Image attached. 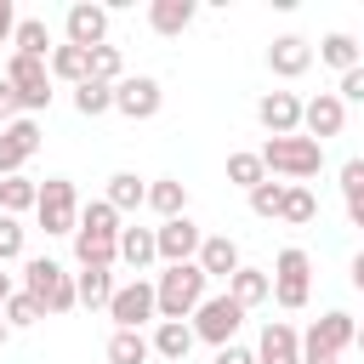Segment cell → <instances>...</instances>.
I'll use <instances>...</instances> for the list:
<instances>
[{
    "mask_svg": "<svg viewBox=\"0 0 364 364\" xmlns=\"http://www.w3.org/2000/svg\"><path fill=\"white\" fill-rule=\"evenodd\" d=\"M301 341H313V347H324V353H336V358H341V353L358 341V324H353V313H341V307H336V313H324Z\"/></svg>",
    "mask_w": 364,
    "mask_h": 364,
    "instance_id": "d6986e66",
    "label": "cell"
},
{
    "mask_svg": "<svg viewBox=\"0 0 364 364\" xmlns=\"http://www.w3.org/2000/svg\"><path fill=\"white\" fill-rule=\"evenodd\" d=\"M193 11H199L193 0H154V6H148V28L165 34V40H176V34L193 23Z\"/></svg>",
    "mask_w": 364,
    "mask_h": 364,
    "instance_id": "603a6c76",
    "label": "cell"
},
{
    "mask_svg": "<svg viewBox=\"0 0 364 364\" xmlns=\"http://www.w3.org/2000/svg\"><path fill=\"white\" fill-rule=\"evenodd\" d=\"M11 296H17V284H11V273H6V262H0V307H6Z\"/></svg>",
    "mask_w": 364,
    "mask_h": 364,
    "instance_id": "f6af8a7d",
    "label": "cell"
},
{
    "mask_svg": "<svg viewBox=\"0 0 364 364\" xmlns=\"http://www.w3.org/2000/svg\"><path fill=\"white\" fill-rule=\"evenodd\" d=\"M353 284H358V290H364V250H358V256H353Z\"/></svg>",
    "mask_w": 364,
    "mask_h": 364,
    "instance_id": "bcb514c9",
    "label": "cell"
},
{
    "mask_svg": "<svg viewBox=\"0 0 364 364\" xmlns=\"http://www.w3.org/2000/svg\"><path fill=\"white\" fill-rule=\"evenodd\" d=\"M154 358V341L142 330H114L108 336V364H148Z\"/></svg>",
    "mask_w": 364,
    "mask_h": 364,
    "instance_id": "4dcf8cb0",
    "label": "cell"
},
{
    "mask_svg": "<svg viewBox=\"0 0 364 364\" xmlns=\"http://www.w3.org/2000/svg\"><path fill=\"white\" fill-rule=\"evenodd\" d=\"M119 210L108 199L80 205V228H74V262L80 267H114L119 262Z\"/></svg>",
    "mask_w": 364,
    "mask_h": 364,
    "instance_id": "6da1fadb",
    "label": "cell"
},
{
    "mask_svg": "<svg viewBox=\"0 0 364 364\" xmlns=\"http://www.w3.org/2000/svg\"><path fill=\"white\" fill-rule=\"evenodd\" d=\"M74 290H80V307H108L119 284H114V267H80Z\"/></svg>",
    "mask_w": 364,
    "mask_h": 364,
    "instance_id": "484cf974",
    "label": "cell"
},
{
    "mask_svg": "<svg viewBox=\"0 0 364 364\" xmlns=\"http://www.w3.org/2000/svg\"><path fill=\"white\" fill-rule=\"evenodd\" d=\"M267 68H273L279 80H301V74L313 68V46H307L301 34H279V40L267 46Z\"/></svg>",
    "mask_w": 364,
    "mask_h": 364,
    "instance_id": "e0dca14e",
    "label": "cell"
},
{
    "mask_svg": "<svg viewBox=\"0 0 364 364\" xmlns=\"http://www.w3.org/2000/svg\"><path fill=\"white\" fill-rule=\"evenodd\" d=\"M148 205L159 210V222H176V216H188V182H176V176H159V182H148Z\"/></svg>",
    "mask_w": 364,
    "mask_h": 364,
    "instance_id": "d4e9b609",
    "label": "cell"
},
{
    "mask_svg": "<svg viewBox=\"0 0 364 364\" xmlns=\"http://www.w3.org/2000/svg\"><path fill=\"white\" fill-rule=\"evenodd\" d=\"M228 182L233 188H262L267 182V165H262V154H250V148H239V154H228Z\"/></svg>",
    "mask_w": 364,
    "mask_h": 364,
    "instance_id": "d6a6232c",
    "label": "cell"
},
{
    "mask_svg": "<svg viewBox=\"0 0 364 364\" xmlns=\"http://www.w3.org/2000/svg\"><path fill=\"white\" fill-rule=\"evenodd\" d=\"M40 154V125L23 114L11 125H0V176H23V165Z\"/></svg>",
    "mask_w": 364,
    "mask_h": 364,
    "instance_id": "7c38bea8",
    "label": "cell"
},
{
    "mask_svg": "<svg viewBox=\"0 0 364 364\" xmlns=\"http://www.w3.org/2000/svg\"><path fill=\"white\" fill-rule=\"evenodd\" d=\"M256 119H262L267 136H296V131H301V97H296V91H262Z\"/></svg>",
    "mask_w": 364,
    "mask_h": 364,
    "instance_id": "9a60e30c",
    "label": "cell"
},
{
    "mask_svg": "<svg viewBox=\"0 0 364 364\" xmlns=\"http://www.w3.org/2000/svg\"><path fill=\"white\" fill-rule=\"evenodd\" d=\"M23 256V222L0 210V262H17Z\"/></svg>",
    "mask_w": 364,
    "mask_h": 364,
    "instance_id": "f35d334b",
    "label": "cell"
},
{
    "mask_svg": "<svg viewBox=\"0 0 364 364\" xmlns=\"http://www.w3.org/2000/svg\"><path fill=\"white\" fill-rule=\"evenodd\" d=\"M108 108H114V85H102V80H85V85H74V114L97 119V114H108Z\"/></svg>",
    "mask_w": 364,
    "mask_h": 364,
    "instance_id": "e575fe53",
    "label": "cell"
},
{
    "mask_svg": "<svg viewBox=\"0 0 364 364\" xmlns=\"http://www.w3.org/2000/svg\"><path fill=\"white\" fill-rule=\"evenodd\" d=\"M40 205V182L34 176H0V210L6 216H23Z\"/></svg>",
    "mask_w": 364,
    "mask_h": 364,
    "instance_id": "f546056e",
    "label": "cell"
},
{
    "mask_svg": "<svg viewBox=\"0 0 364 364\" xmlns=\"http://www.w3.org/2000/svg\"><path fill=\"white\" fill-rule=\"evenodd\" d=\"M353 347H358V353H364V324H358V341H353Z\"/></svg>",
    "mask_w": 364,
    "mask_h": 364,
    "instance_id": "c3c4849f",
    "label": "cell"
},
{
    "mask_svg": "<svg viewBox=\"0 0 364 364\" xmlns=\"http://www.w3.org/2000/svg\"><path fill=\"white\" fill-rule=\"evenodd\" d=\"M228 296L250 313V307H262V301H273V273H262V267H239L233 279H228Z\"/></svg>",
    "mask_w": 364,
    "mask_h": 364,
    "instance_id": "7402d4cb",
    "label": "cell"
},
{
    "mask_svg": "<svg viewBox=\"0 0 364 364\" xmlns=\"http://www.w3.org/2000/svg\"><path fill=\"white\" fill-rule=\"evenodd\" d=\"M358 51H364V46H358V40L347 34V28H336V34H324V40H318V63H330L336 74H353V68L364 63Z\"/></svg>",
    "mask_w": 364,
    "mask_h": 364,
    "instance_id": "cb8c5ba5",
    "label": "cell"
},
{
    "mask_svg": "<svg viewBox=\"0 0 364 364\" xmlns=\"http://www.w3.org/2000/svg\"><path fill=\"white\" fill-rule=\"evenodd\" d=\"M154 239H159V262H165V267L199 262V245H205V233H199V222H193V216L159 222V228H154Z\"/></svg>",
    "mask_w": 364,
    "mask_h": 364,
    "instance_id": "8fae6325",
    "label": "cell"
},
{
    "mask_svg": "<svg viewBox=\"0 0 364 364\" xmlns=\"http://www.w3.org/2000/svg\"><path fill=\"white\" fill-rule=\"evenodd\" d=\"M199 267H205V279H233L245 262H239V245H233L228 233H205V245H199Z\"/></svg>",
    "mask_w": 364,
    "mask_h": 364,
    "instance_id": "ffe728a7",
    "label": "cell"
},
{
    "mask_svg": "<svg viewBox=\"0 0 364 364\" xmlns=\"http://www.w3.org/2000/svg\"><path fill=\"white\" fill-rule=\"evenodd\" d=\"M159 102H165V91H159L154 74H125V80L114 85V108H119L125 119H154Z\"/></svg>",
    "mask_w": 364,
    "mask_h": 364,
    "instance_id": "4fadbf2b",
    "label": "cell"
},
{
    "mask_svg": "<svg viewBox=\"0 0 364 364\" xmlns=\"http://www.w3.org/2000/svg\"><path fill=\"white\" fill-rule=\"evenodd\" d=\"M210 364H256V353L233 341V347H216V358H210Z\"/></svg>",
    "mask_w": 364,
    "mask_h": 364,
    "instance_id": "7bdbcfd3",
    "label": "cell"
},
{
    "mask_svg": "<svg viewBox=\"0 0 364 364\" xmlns=\"http://www.w3.org/2000/svg\"><path fill=\"white\" fill-rule=\"evenodd\" d=\"M6 341H11V324H6V318H0V347H6Z\"/></svg>",
    "mask_w": 364,
    "mask_h": 364,
    "instance_id": "7dc6e473",
    "label": "cell"
},
{
    "mask_svg": "<svg viewBox=\"0 0 364 364\" xmlns=\"http://www.w3.org/2000/svg\"><path fill=\"white\" fill-rule=\"evenodd\" d=\"M0 74H6L11 91L23 97V114H28V119H34L40 108H51V63H46V57H17V51H11Z\"/></svg>",
    "mask_w": 364,
    "mask_h": 364,
    "instance_id": "8992f818",
    "label": "cell"
},
{
    "mask_svg": "<svg viewBox=\"0 0 364 364\" xmlns=\"http://www.w3.org/2000/svg\"><path fill=\"white\" fill-rule=\"evenodd\" d=\"M307 296H313V262H307L301 245H284L279 262H273V301H279L284 313H301Z\"/></svg>",
    "mask_w": 364,
    "mask_h": 364,
    "instance_id": "5b68a950",
    "label": "cell"
},
{
    "mask_svg": "<svg viewBox=\"0 0 364 364\" xmlns=\"http://www.w3.org/2000/svg\"><path fill=\"white\" fill-rule=\"evenodd\" d=\"M341 199H347L353 228H364V154H353V159L341 165Z\"/></svg>",
    "mask_w": 364,
    "mask_h": 364,
    "instance_id": "1f68e13d",
    "label": "cell"
},
{
    "mask_svg": "<svg viewBox=\"0 0 364 364\" xmlns=\"http://www.w3.org/2000/svg\"><path fill=\"white\" fill-rule=\"evenodd\" d=\"M17 23H23V17H17V6H11V0H0V46H11Z\"/></svg>",
    "mask_w": 364,
    "mask_h": 364,
    "instance_id": "b9f144b4",
    "label": "cell"
},
{
    "mask_svg": "<svg viewBox=\"0 0 364 364\" xmlns=\"http://www.w3.org/2000/svg\"><path fill=\"white\" fill-rule=\"evenodd\" d=\"M262 165H267V176H290V182H307V176H318L324 171V142H313V136H267L262 148Z\"/></svg>",
    "mask_w": 364,
    "mask_h": 364,
    "instance_id": "7a4b0ae2",
    "label": "cell"
},
{
    "mask_svg": "<svg viewBox=\"0 0 364 364\" xmlns=\"http://www.w3.org/2000/svg\"><path fill=\"white\" fill-rule=\"evenodd\" d=\"M148 341H154V358H165V364H188V353H193L199 336H193L188 318H159Z\"/></svg>",
    "mask_w": 364,
    "mask_h": 364,
    "instance_id": "ac0fdd59",
    "label": "cell"
},
{
    "mask_svg": "<svg viewBox=\"0 0 364 364\" xmlns=\"http://www.w3.org/2000/svg\"><path fill=\"white\" fill-rule=\"evenodd\" d=\"M63 34H68V46H80V51H97V46H108V6L74 0V6L63 11Z\"/></svg>",
    "mask_w": 364,
    "mask_h": 364,
    "instance_id": "30bf717a",
    "label": "cell"
},
{
    "mask_svg": "<svg viewBox=\"0 0 364 364\" xmlns=\"http://www.w3.org/2000/svg\"><path fill=\"white\" fill-rule=\"evenodd\" d=\"M91 80H102V85H119V80H125L119 46H97V51H91Z\"/></svg>",
    "mask_w": 364,
    "mask_h": 364,
    "instance_id": "74e56055",
    "label": "cell"
},
{
    "mask_svg": "<svg viewBox=\"0 0 364 364\" xmlns=\"http://www.w3.org/2000/svg\"><path fill=\"white\" fill-rule=\"evenodd\" d=\"M336 97H341V102H364V63H358L353 74H341V85H336Z\"/></svg>",
    "mask_w": 364,
    "mask_h": 364,
    "instance_id": "60d3db41",
    "label": "cell"
},
{
    "mask_svg": "<svg viewBox=\"0 0 364 364\" xmlns=\"http://www.w3.org/2000/svg\"><path fill=\"white\" fill-rule=\"evenodd\" d=\"M154 296H159V318H193L199 301L210 296V279L199 262H182V267H165L154 279Z\"/></svg>",
    "mask_w": 364,
    "mask_h": 364,
    "instance_id": "3957f363",
    "label": "cell"
},
{
    "mask_svg": "<svg viewBox=\"0 0 364 364\" xmlns=\"http://www.w3.org/2000/svg\"><path fill=\"white\" fill-rule=\"evenodd\" d=\"M341 125H347V102L336 91H318V97L301 102V136L324 142V136H341Z\"/></svg>",
    "mask_w": 364,
    "mask_h": 364,
    "instance_id": "5bb4252c",
    "label": "cell"
},
{
    "mask_svg": "<svg viewBox=\"0 0 364 364\" xmlns=\"http://www.w3.org/2000/svg\"><path fill=\"white\" fill-rule=\"evenodd\" d=\"M284 188H290V182H273V176H267L262 188H250V210H256L262 222H273V216L284 210Z\"/></svg>",
    "mask_w": 364,
    "mask_h": 364,
    "instance_id": "8d00e7d4",
    "label": "cell"
},
{
    "mask_svg": "<svg viewBox=\"0 0 364 364\" xmlns=\"http://www.w3.org/2000/svg\"><path fill=\"white\" fill-rule=\"evenodd\" d=\"M188 324H193L199 341H210V347H233V336H239V324H245V307L222 290V296H205L199 313H193Z\"/></svg>",
    "mask_w": 364,
    "mask_h": 364,
    "instance_id": "ba28073f",
    "label": "cell"
},
{
    "mask_svg": "<svg viewBox=\"0 0 364 364\" xmlns=\"http://www.w3.org/2000/svg\"><path fill=\"white\" fill-rule=\"evenodd\" d=\"M301 364H336V353H324V347H313V341H301Z\"/></svg>",
    "mask_w": 364,
    "mask_h": 364,
    "instance_id": "ee69618b",
    "label": "cell"
},
{
    "mask_svg": "<svg viewBox=\"0 0 364 364\" xmlns=\"http://www.w3.org/2000/svg\"><path fill=\"white\" fill-rule=\"evenodd\" d=\"M51 80H68V85H85L91 80V51H80V46H57L51 51Z\"/></svg>",
    "mask_w": 364,
    "mask_h": 364,
    "instance_id": "f1b7e54d",
    "label": "cell"
},
{
    "mask_svg": "<svg viewBox=\"0 0 364 364\" xmlns=\"http://www.w3.org/2000/svg\"><path fill=\"white\" fill-rule=\"evenodd\" d=\"M0 318H6L11 330H28V324H40V318H46V307H40V301H34L28 290H17V296H11L6 307H0Z\"/></svg>",
    "mask_w": 364,
    "mask_h": 364,
    "instance_id": "d590c367",
    "label": "cell"
},
{
    "mask_svg": "<svg viewBox=\"0 0 364 364\" xmlns=\"http://www.w3.org/2000/svg\"><path fill=\"white\" fill-rule=\"evenodd\" d=\"M11 51H17V57H46V63H51V51H57V46H51L46 17H23V23H17V34H11Z\"/></svg>",
    "mask_w": 364,
    "mask_h": 364,
    "instance_id": "4316f807",
    "label": "cell"
},
{
    "mask_svg": "<svg viewBox=\"0 0 364 364\" xmlns=\"http://www.w3.org/2000/svg\"><path fill=\"white\" fill-rule=\"evenodd\" d=\"M108 318L114 330H142V324H159V296H154V279H131L114 290L108 301Z\"/></svg>",
    "mask_w": 364,
    "mask_h": 364,
    "instance_id": "9c48e42d",
    "label": "cell"
},
{
    "mask_svg": "<svg viewBox=\"0 0 364 364\" xmlns=\"http://www.w3.org/2000/svg\"><path fill=\"white\" fill-rule=\"evenodd\" d=\"M119 262L142 279V273L159 262V239H154V228H125V233H119Z\"/></svg>",
    "mask_w": 364,
    "mask_h": 364,
    "instance_id": "44dd1931",
    "label": "cell"
},
{
    "mask_svg": "<svg viewBox=\"0 0 364 364\" xmlns=\"http://www.w3.org/2000/svg\"><path fill=\"white\" fill-rule=\"evenodd\" d=\"M11 119H23V97H17L11 80L0 74V125H11Z\"/></svg>",
    "mask_w": 364,
    "mask_h": 364,
    "instance_id": "ab89813d",
    "label": "cell"
},
{
    "mask_svg": "<svg viewBox=\"0 0 364 364\" xmlns=\"http://www.w3.org/2000/svg\"><path fill=\"white\" fill-rule=\"evenodd\" d=\"M102 199H108V205H114V210L125 216V210L148 205V182H142L136 171H114V176H108V193H102Z\"/></svg>",
    "mask_w": 364,
    "mask_h": 364,
    "instance_id": "83f0119b",
    "label": "cell"
},
{
    "mask_svg": "<svg viewBox=\"0 0 364 364\" xmlns=\"http://www.w3.org/2000/svg\"><path fill=\"white\" fill-rule=\"evenodd\" d=\"M318 216V199H313V188L307 182H290L284 188V210H279V222H290V228H307Z\"/></svg>",
    "mask_w": 364,
    "mask_h": 364,
    "instance_id": "836d02e7",
    "label": "cell"
},
{
    "mask_svg": "<svg viewBox=\"0 0 364 364\" xmlns=\"http://www.w3.org/2000/svg\"><path fill=\"white\" fill-rule=\"evenodd\" d=\"M256 364H301V330L290 318H267L256 341Z\"/></svg>",
    "mask_w": 364,
    "mask_h": 364,
    "instance_id": "2e32d148",
    "label": "cell"
},
{
    "mask_svg": "<svg viewBox=\"0 0 364 364\" xmlns=\"http://www.w3.org/2000/svg\"><path fill=\"white\" fill-rule=\"evenodd\" d=\"M34 216H40L46 233H68V239H74V228H80V193H74V182H68V176H46Z\"/></svg>",
    "mask_w": 364,
    "mask_h": 364,
    "instance_id": "52a82bcc",
    "label": "cell"
},
{
    "mask_svg": "<svg viewBox=\"0 0 364 364\" xmlns=\"http://www.w3.org/2000/svg\"><path fill=\"white\" fill-rule=\"evenodd\" d=\"M23 290L46 307V313H74L80 307V290H74V273L51 256H28L23 262Z\"/></svg>",
    "mask_w": 364,
    "mask_h": 364,
    "instance_id": "277c9868",
    "label": "cell"
}]
</instances>
